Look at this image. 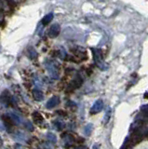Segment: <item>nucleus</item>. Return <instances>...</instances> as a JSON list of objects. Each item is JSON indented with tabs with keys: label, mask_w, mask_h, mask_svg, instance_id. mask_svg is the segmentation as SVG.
Instances as JSON below:
<instances>
[{
	"label": "nucleus",
	"mask_w": 148,
	"mask_h": 149,
	"mask_svg": "<svg viewBox=\"0 0 148 149\" xmlns=\"http://www.w3.org/2000/svg\"><path fill=\"white\" fill-rule=\"evenodd\" d=\"M13 102L15 104V98L10 96L8 91H4L0 95V104H1V105L4 107H8L10 104H13Z\"/></svg>",
	"instance_id": "f257e3e1"
},
{
	"label": "nucleus",
	"mask_w": 148,
	"mask_h": 149,
	"mask_svg": "<svg viewBox=\"0 0 148 149\" xmlns=\"http://www.w3.org/2000/svg\"><path fill=\"white\" fill-rule=\"evenodd\" d=\"M32 95H33V98L38 102H40L44 99V94L43 92L41 91L40 88H35L33 91H32Z\"/></svg>",
	"instance_id": "39448f33"
},
{
	"label": "nucleus",
	"mask_w": 148,
	"mask_h": 149,
	"mask_svg": "<svg viewBox=\"0 0 148 149\" xmlns=\"http://www.w3.org/2000/svg\"><path fill=\"white\" fill-rule=\"evenodd\" d=\"M15 149H26V148H24L22 146H21V144H16Z\"/></svg>",
	"instance_id": "4468645a"
},
{
	"label": "nucleus",
	"mask_w": 148,
	"mask_h": 149,
	"mask_svg": "<svg viewBox=\"0 0 148 149\" xmlns=\"http://www.w3.org/2000/svg\"><path fill=\"white\" fill-rule=\"evenodd\" d=\"M24 125L25 129L30 130V132H33L34 130V126H33V124H32L31 121H25V122L24 123Z\"/></svg>",
	"instance_id": "9b49d317"
},
{
	"label": "nucleus",
	"mask_w": 148,
	"mask_h": 149,
	"mask_svg": "<svg viewBox=\"0 0 148 149\" xmlns=\"http://www.w3.org/2000/svg\"><path fill=\"white\" fill-rule=\"evenodd\" d=\"M82 83H83V79L80 77H76L75 79H73V80L70 83H69L66 91L67 92H72V91H74L75 90H76V88H80L81 85H82Z\"/></svg>",
	"instance_id": "7ed1b4c3"
},
{
	"label": "nucleus",
	"mask_w": 148,
	"mask_h": 149,
	"mask_svg": "<svg viewBox=\"0 0 148 149\" xmlns=\"http://www.w3.org/2000/svg\"><path fill=\"white\" fill-rule=\"evenodd\" d=\"M47 139L49 140V142L50 143H56L57 142V137L56 135L52 132H49L47 133Z\"/></svg>",
	"instance_id": "1a4fd4ad"
},
{
	"label": "nucleus",
	"mask_w": 148,
	"mask_h": 149,
	"mask_svg": "<svg viewBox=\"0 0 148 149\" xmlns=\"http://www.w3.org/2000/svg\"><path fill=\"white\" fill-rule=\"evenodd\" d=\"M6 116L8 119L10 120V124H14V125H21L24 123V119H22V116L17 113L16 111H10L8 113L6 114Z\"/></svg>",
	"instance_id": "f03ea898"
},
{
	"label": "nucleus",
	"mask_w": 148,
	"mask_h": 149,
	"mask_svg": "<svg viewBox=\"0 0 148 149\" xmlns=\"http://www.w3.org/2000/svg\"><path fill=\"white\" fill-rule=\"evenodd\" d=\"M59 104H60V98L58 96H53L47 102L46 107H47L48 109H51V108H53V107L57 106Z\"/></svg>",
	"instance_id": "20e7f679"
},
{
	"label": "nucleus",
	"mask_w": 148,
	"mask_h": 149,
	"mask_svg": "<svg viewBox=\"0 0 148 149\" xmlns=\"http://www.w3.org/2000/svg\"><path fill=\"white\" fill-rule=\"evenodd\" d=\"M32 118H33V121L38 125H40L43 123L44 121V118L43 116L41 115L39 112H34V113H32Z\"/></svg>",
	"instance_id": "423d86ee"
},
{
	"label": "nucleus",
	"mask_w": 148,
	"mask_h": 149,
	"mask_svg": "<svg viewBox=\"0 0 148 149\" xmlns=\"http://www.w3.org/2000/svg\"><path fill=\"white\" fill-rule=\"evenodd\" d=\"M54 125L56 126L57 130H63L64 128L63 122H62V121H59V120H55L54 121Z\"/></svg>",
	"instance_id": "f8f14e48"
},
{
	"label": "nucleus",
	"mask_w": 148,
	"mask_h": 149,
	"mask_svg": "<svg viewBox=\"0 0 148 149\" xmlns=\"http://www.w3.org/2000/svg\"><path fill=\"white\" fill-rule=\"evenodd\" d=\"M14 138L17 140V141H19V142H26V141H27L26 135H25L24 133L21 132H16L15 135H14Z\"/></svg>",
	"instance_id": "6e6552de"
},
{
	"label": "nucleus",
	"mask_w": 148,
	"mask_h": 149,
	"mask_svg": "<svg viewBox=\"0 0 148 149\" xmlns=\"http://www.w3.org/2000/svg\"><path fill=\"white\" fill-rule=\"evenodd\" d=\"M142 110L143 111V113H145V114H148V104L147 105H145L142 108Z\"/></svg>",
	"instance_id": "ddd939ff"
},
{
	"label": "nucleus",
	"mask_w": 148,
	"mask_h": 149,
	"mask_svg": "<svg viewBox=\"0 0 148 149\" xmlns=\"http://www.w3.org/2000/svg\"><path fill=\"white\" fill-rule=\"evenodd\" d=\"M101 109H103V102H101V100H99L95 102V104H93V106H92V108L90 109V113L96 114V113H98V112H100Z\"/></svg>",
	"instance_id": "0eeeda50"
},
{
	"label": "nucleus",
	"mask_w": 148,
	"mask_h": 149,
	"mask_svg": "<svg viewBox=\"0 0 148 149\" xmlns=\"http://www.w3.org/2000/svg\"><path fill=\"white\" fill-rule=\"evenodd\" d=\"M76 149H87V148L84 147V146H79V147H77V148H76Z\"/></svg>",
	"instance_id": "dca6fc26"
},
{
	"label": "nucleus",
	"mask_w": 148,
	"mask_h": 149,
	"mask_svg": "<svg viewBox=\"0 0 148 149\" xmlns=\"http://www.w3.org/2000/svg\"><path fill=\"white\" fill-rule=\"evenodd\" d=\"M63 138L65 140V143H70L72 144V143L74 142V138L72 137V135H68V134H64Z\"/></svg>",
	"instance_id": "9d476101"
},
{
	"label": "nucleus",
	"mask_w": 148,
	"mask_h": 149,
	"mask_svg": "<svg viewBox=\"0 0 148 149\" xmlns=\"http://www.w3.org/2000/svg\"><path fill=\"white\" fill-rule=\"evenodd\" d=\"M5 130V126L2 124V122H0V130L2 132V130Z\"/></svg>",
	"instance_id": "2eb2a0df"
},
{
	"label": "nucleus",
	"mask_w": 148,
	"mask_h": 149,
	"mask_svg": "<svg viewBox=\"0 0 148 149\" xmlns=\"http://www.w3.org/2000/svg\"><path fill=\"white\" fill-rule=\"evenodd\" d=\"M2 144H3V141H2V139L0 138V146H2Z\"/></svg>",
	"instance_id": "f3484780"
}]
</instances>
